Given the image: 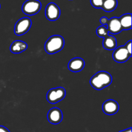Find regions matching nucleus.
Here are the masks:
<instances>
[{
	"label": "nucleus",
	"instance_id": "obj_1",
	"mask_svg": "<svg viewBox=\"0 0 132 132\" xmlns=\"http://www.w3.org/2000/svg\"><path fill=\"white\" fill-rule=\"evenodd\" d=\"M112 82V77L110 73L106 71H99L92 77L90 83L94 89L103 90L110 85Z\"/></svg>",
	"mask_w": 132,
	"mask_h": 132
},
{
	"label": "nucleus",
	"instance_id": "obj_2",
	"mask_svg": "<svg viewBox=\"0 0 132 132\" xmlns=\"http://www.w3.org/2000/svg\"><path fill=\"white\" fill-rule=\"evenodd\" d=\"M64 39L61 36L54 35L49 37L45 44V50L48 54L59 52L64 48Z\"/></svg>",
	"mask_w": 132,
	"mask_h": 132
},
{
	"label": "nucleus",
	"instance_id": "obj_3",
	"mask_svg": "<svg viewBox=\"0 0 132 132\" xmlns=\"http://www.w3.org/2000/svg\"><path fill=\"white\" fill-rule=\"evenodd\" d=\"M66 96V90L63 87L52 88L46 94V99L50 104H56L64 99Z\"/></svg>",
	"mask_w": 132,
	"mask_h": 132
},
{
	"label": "nucleus",
	"instance_id": "obj_4",
	"mask_svg": "<svg viewBox=\"0 0 132 132\" xmlns=\"http://www.w3.org/2000/svg\"><path fill=\"white\" fill-rule=\"evenodd\" d=\"M41 6L39 0H27L22 5V12L27 15H36L41 10Z\"/></svg>",
	"mask_w": 132,
	"mask_h": 132
},
{
	"label": "nucleus",
	"instance_id": "obj_5",
	"mask_svg": "<svg viewBox=\"0 0 132 132\" xmlns=\"http://www.w3.org/2000/svg\"><path fill=\"white\" fill-rule=\"evenodd\" d=\"M32 27V21L29 18H22L15 23L14 26V34L18 36H21L28 32Z\"/></svg>",
	"mask_w": 132,
	"mask_h": 132
},
{
	"label": "nucleus",
	"instance_id": "obj_6",
	"mask_svg": "<svg viewBox=\"0 0 132 132\" xmlns=\"http://www.w3.org/2000/svg\"><path fill=\"white\" fill-rule=\"evenodd\" d=\"M61 15V10L59 6L54 3L48 4L45 9V16L48 20L54 21L59 19Z\"/></svg>",
	"mask_w": 132,
	"mask_h": 132
},
{
	"label": "nucleus",
	"instance_id": "obj_7",
	"mask_svg": "<svg viewBox=\"0 0 132 132\" xmlns=\"http://www.w3.org/2000/svg\"><path fill=\"white\" fill-rule=\"evenodd\" d=\"M131 57L124 46L117 47L113 52V59L117 63H125Z\"/></svg>",
	"mask_w": 132,
	"mask_h": 132
},
{
	"label": "nucleus",
	"instance_id": "obj_8",
	"mask_svg": "<svg viewBox=\"0 0 132 132\" xmlns=\"http://www.w3.org/2000/svg\"><path fill=\"white\" fill-rule=\"evenodd\" d=\"M103 112L108 116H113L117 113L119 110L118 103L113 99H108L104 101L102 107Z\"/></svg>",
	"mask_w": 132,
	"mask_h": 132
},
{
	"label": "nucleus",
	"instance_id": "obj_9",
	"mask_svg": "<svg viewBox=\"0 0 132 132\" xmlns=\"http://www.w3.org/2000/svg\"><path fill=\"white\" fill-rule=\"evenodd\" d=\"M62 111L58 108H52L48 111L47 114L48 121L52 125H58L63 120Z\"/></svg>",
	"mask_w": 132,
	"mask_h": 132
},
{
	"label": "nucleus",
	"instance_id": "obj_10",
	"mask_svg": "<svg viewBox=\"0 0 132 132\" xmlns=\"http://www.w3.org/2000/svg\"><path fill=\"white\" fill-rule=\"evenodd\" d=\"M108 33L111 34H117L122 31L121 23H120L119 18L113 17L108 19V23L106 26Z\"/></svg>",
	"mask_w": 132,
	"mask_h": 132
},
{
	"label": "nucleus",
	"instance_id": "obj_11",
	"mask_svg": "<svg viewBox=\"0 0 132 132\" xmlns=\"http://www.w3.org/2000/svg\"><path fill=\"white\" fill-rule=\"evenodd\" d=\"M85 65V61L82 58L75 57L70 61L68 68L72 72H79L83 70Z\"/></svg>",
	"mask_w": 132,
	"mask_h": 132
},
{
	"label": "nucleus",
	"instance_id": "obj_12",
	"mask_svg": "<svg viewBox=\"0 0 132 132\" xmlns=\"http://www.w3.org/2000/svg\"><path fill=\"white\" fill-rule=\"evenodd\" d=\"M28 48V45L25 42L21 40H15L12 43L10 50L13 54H20L25 51Z\"/></svg>",
	"mask_w": 132,
	"mask_h": 132
},
{
	"label": "nucleus",
	"instance_id": "obj_13",
	"mask_svg": "<svg viewBox=\"0 0 132 132\" xmlns=\"http://www.w3.org/2000/svg\"><path fill=\"white\" fill-rule=\"evenodd\" d=\"M103 45L106 50H114L117 46V39L113 36L108 34L103 39Z\"/></svg>",
	"mask_w": 132,
	"mask_h": 132
},
{
	"label": "nucleus",
	"instance_id": "obj_14",
	"mask_svg": "<svg viewBox=\"0 0 132 132\" xmlns=\"http://www.w3.org/2000/svg\"><path fill=\"white\" fill-rule=\"evenodd\" d=\"M122 30L131 28V14H125L119 18Z\"/></svg>",
	"mask_w": 132,
	"mask_h": 132
},
{
	"label": "nucleus",
	"instance_id": "obj_15",
	"mask_svg": "<svg viewBox=\"0 0 132 132\" xmlns=\"http://www.w3.org/2000/svg\"><path fill=\"white\" fill-rule=\"evenodd\" d=\"M117 5V0H104L101 9L106 12H111L116 10Z\"/></svg>",
	"mask_w": 132,
	"mask_h": 132
},
{
	"label": "nucleus",
	"instance_id": "obj_16",
	"mask_svg": "<svg viewBox=\"0 0 132 132\" xmlns=\"http://www.w3.org/2000/svg\"><path fill=\"white\" fill-rule=\"evenodd\" d=\"M96 33L97 35L99 37H103V38H104L106 36H107L109 34L106 27L103 25L100 26V27H99L97 28Z\"/></svg>",
	"mask_w": 132,
	"mask_h": 132
},
{
	"label": "nucleus",
	"instance_id": "obj_17",
	"mask_svg": "<svg viewBox=\"0 0 132 132\" xmlns=\"http://www.w3.org/2000/svg\"><path fill=\"white\" fill-rule=\"evenodd\" d=\"M90 3L91 5L95 9H101L103 0H90Z\"/></svg>",
	"mask_w": 132,
	"mask_h": 132
},
{
	"label": "nucleus",
	"instance_id": "obj_18",
	"mask_svg": "<svg viewBox=\"0 0 132 132\" xmlns=\"http://www.w3.org/2000/svg\"><path fill=\"white\" fill-rule=\"evenodd\" d=\"M131 40H129L124 46H125V48L126 49V50L128 51V52L129 53L130 55H132V51H131Z\"/></svg>",
	"mask_w": 132,
	"mask_h": 132
},
{
	"label": "nucleus",
	"instance_id": "obj_19",
	"mask_svg": "<svg viewBox=\"0 0 132 132\" xmlns=\"http://www.w3.org/2000/svg\"><path fill=\"white\" fill-rule=\"evenodd\" d=\"M108 19L106 17H102L100 19V23H101V24H103V26L106 27L107 24L108 23Z\"/></svg>",
	"mask_w": 132,
	"mask_h": 132
},
{
	"label": "nucleus",
	"instance_id": "obj_20",
	"mask_svg": "<svg viewBox=\"0 0 132 132\" xmlns=\"http://www.w3.org/2000/svg\"><path fill=\"white\" fill-rule=\"evenodd\" d=\"M0 132H10L6 128V127L3 126H0Z\"/></svg>",
	"mask_w": 132,
	"mask_h": 132
},
{
	"label": "nucleus",
	"instance_id": "obj_21",
	"mask_svg": "<svg viewBox=\"0 0 132 132\" xmlns=\"http://www.w3.org/2000/svg\"><path fill=\"white\" fill-rule=\"evenodd\" d=\"M119 132H131V128H129L126 129V130H121Z\"/></svg>",
	"mask_w": 132,
	"mask_h": 132
},
{
	"label": "nucleus",
	"instance_id": "obj_22",
	"mask_svg": "<svg viewBox=\"0 0 132 132\" xmlns=\"http://www.w3.org/2000/svg\"><path fill=\"white\" fill-rule=\"evenodd\" d=\"M0 8H1V5H0Z\"/></svg>",
	"mask_w": 132,
	"mask_h": 132
},
{
	"label": "nucleus",
	"instance_id": "obj_23",
	"mask_svg": "<svg viewBox=\"0 0 132 132\" xmlns=\"http://www.w3.org/2000/svg\"><path fill=\"white\" fill-rule=\"evenodd\" d=\"M103 1H104V0H103Z\"/></svg>",
	"mask_w": 132,
	"mask_h": 132
}]
</instances>
